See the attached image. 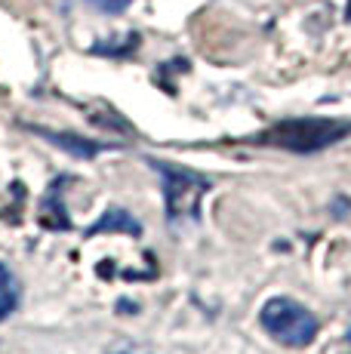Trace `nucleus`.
Listing matches in <instances>:
<instances>
[{
	"mask_svg": "<svg viewBox=\"0 0 351 354\" xmlns=\"http://www.w3.org/2000/svg\"><path fill=\"white\" fill-rule=\"evenodd\" d=\"M351 133L348 120H327V118H296L283 120V124L272 127L268 133L259 136L265 145H278L287 151H321V148L333 145V142L345 139Z\"/></svg>",
	"mask_w": 351,
	"mask_h": 354,
	"instance_id": "nucleus-1",
	"label": "nucleus"
},
{
	"mask_svg": "<svg viewBox=\"0 0 351 354\" xmlns=\"http://www.w3.org/2000/svg\"><path fill=\"white\" fill-rule=\"evenodd\" d=\"M16 305H19V281L6 265H0V321H6L16 311Z\"/></svg>",
	"mask_w": 351,
	"mask_h": 354,
	"instance_id": "nucleus-5",
	"label": "nucleus"
},
{
	"mask_svg": "<svg viewBox=\"0 0 351 354\" xmlns=\"http://www.w3.org/2000/svg\"><path fill=\"white\" fill-rule=\"evenodd\" d=\"M105 228H124V231H130V234H142V225H139V222H133L130 213H124V209H108V216L99 222L96 228L86 231V237L99 234V231H105Z\"/></svg>",
	"mask_w": 351,
	"mask_h": 354,
	"instance_id": "nucleus-6",
	"label": "nucleus"
},
{
	"mask_svg": "<svg viewBox=\"0 0 351 354\" xmlns=\"http://www.w3.org/2000/svg\"><path fill=\"white\" fill-rule=\"evenodd\" d=\"M345 16H348V22H351V0H348V6H345Z\"/></svg>",
	"mask_w": 351,
	"mask_h": 354,
	"instance_id": "nucleus-8",
	"label": "nucleus"
},
{
	"mask_svg": "<svg viewBox=\"0 0 351 354\" xmlns=\"http://www.w3.org/2000/svg\"><path fill=\"white\" fill-rule=\"evenodd\" d=\"M160 176H164V197H167V209L170 219H182V216H194L200 207V197L207 194L210 182L204 176L191 173V169L173 167V163H160V160H148Z\"/></svg>",
	"mask_w": 351,
	"mask_h": 354,
	"instance_id": "nucleus-3",
	"label": "nucleus"
},
{
	"mask_svg": "<svg viewBox=\"0 0 351 354\" xmlns=\"http://www.w3.org/2000/svg\"><path fill=\"white\" fill-rule=\"evenodd\" d=\"M262 326L272 339H278L281 345H290V348H302L317 336V321L314 315L299 305L296 299L287 296H274L262 305V315H259Z\"/></svg>",
	"mask_w": 351,
	"mask_h": 354,
	"instance_id": "nucleus-2",
	"label": "nucleus"
},
{
	"mask_svg": "<svg viewBox=\"0 0 351 354\" xmlns=\"http://www.w3.org/2000/svg\"><path fill=\"white\" fill-rule=\"evenodd\" d=\"M37 133L46 136L53 145L68 148V151L77 154V158H93V154L102 151V145H96V142H90V139H80V136H71V133H50V129H37Z\"/></svg>",
	"mask_w": 351,
	"mask_h": 354,
	"instance_id": "nucleus-4",
	"label": "nucleus"
},
{
	"mask_svg": "<svg viewBox=\"0 0 351 354\" xmlns=\"http://www.w3.org/2000/svg\"><path fill=\"white\" fill-rule=\"evenodd\" d=\"M124 354H136V351H124Z\"/></svg>",
	"mask_w": 351,
	"mask_h": 354,
	"instance_id": "nucleus-9",
	"label": "nucleus"
},
{
	"mask_svg": "<svg viewBox=\"0 0 351 354\" xmlns=\"http://www.w3.org/2000/svg\"><path fill=\"white\" fill-rule=\"evenodd\" d=\"M86 3H90L93 10L105 12V16H117V12H124L126 6L133 3V0H86Z\"/></svg>",
	"mask_w": 351,
	"mask_h": 354,
	"instance_id": "nucleus-7",
	"label": "nucleus"
}]
</instances>
